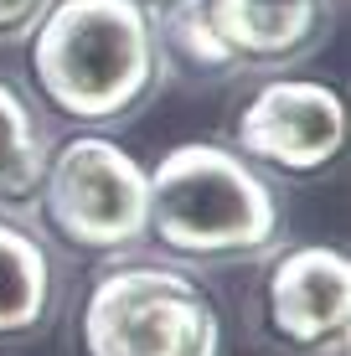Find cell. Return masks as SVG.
Masks as SVG:
<instances>
[{"label":"cell","mask_w":351,"mask_h":356,"mask_svg":"<svg viewBox=\"0 0 351 356\" xmlns=\"http://www.w3.org/2000/svg\"><path fill=\"white\" fill-rule=\"evenodd\" d=\"M31 31L36 88L78 124L129 114L161 78L155 21L140 0H57Z\"/></svg>","instance_id":"cell-1"},{"label":"cell","mask_w":351,"mask_h":356,"mask_svg":"<svg viewBox=\"0 0 351 356\" xmlns=\"http://www.w3.org/2000/svg\"><path fill=\"white\" fill-rule=\"evenodd\" d=\"M279 196L227 145L191 140L176 145L161 165L150 170V227L176 259L202 264H238L259 259L279 243Z\"/></svg>","instance_id":"cell-2"},{"label":"cell","mask_w":351,"mask_h":356,"mask_svg":"<svg viewBox=\"0 0 351 356\" xmlns=\"http://www.w3.org/2000/svg\"><path fill=\"white\" fill-rule=\"evenodd\" d=\"M88 356H212L217 315L212 300L176 268L129 264L93 284L83 305Z\"/></svg>","instance_id":"cell-3"},{"label":"cell","mask_w":351,"mask_h":356,"mask_svg":"<svg viewBox=\"0 0 351 356\" xmlns=\"http://www.w3.org/2000/svg\"><path fill=\"white\" fill-rule=\"evenodd\" d=\"M36 202L67 248L119 253L135 248L150 227V170L114 140L83 134L47 161Z\"/></svg>","instance_id":"cell-4"},{"label":"cell","mask_w":351,"mask_h":356,"mask_svg":"<svg viewBox=\"0 0 351 356\" xmlns=\"http://www.w3.org/2000/svg\"><path fill=\"white\" fill-rule=\"evenodd\" d=\"M331 0H176L165 47L197 72L295 63L320 42Z\"/></svg>","instance_id":"cell-5"},{"label":"cell","mask_w":351,"mask_h":356,"mask_svg":"<svg viewBox=\"0 0 351 356\" xmlns=\"http://www.w3.org/2000/svg\"><path fill=\"white\" fill-rule=\"evenodd\" d=\"M346 145V104L310 78L263 83L238 114V150L284 176H316Z\"/></svg>","instance_id":"cell-6"},{"label":"cell","mask_w":351,"mask_h":356,"mask_svg":"<svg viewBox=\"0 0 351 356\" xmlns=\"http://www.w3.org/2000/svg\"><path fill=\"white\" fill-rule=\"evenodd\" d=\"M269 330L295 351L341 346L351 330V264L341 248H295L269 268L263 284Z\"/></svg>","instance_id":"cell-7"},{"label":"cell","mask_w":351,"mask_h":356,"mask_svg":"<svg viewBox=\"0 0 351 356\" xmlns=\"http://www.w3.org/2000/svg\"><path fill=\"white\" fill-rule=\"evenodd\" d=\"M47 305H52V259H47V248L16 222H0V336L36 330Z\"/></svg>","instance_id":"cell-8"},{"label":"cell","mask_w":351,"mask_h":356,"mask_svg":"<svg viewBox=\"0 0 351 356\" xmlns=\"http://www.w3.org/2000/svg\"><path fill=\"white\" fill-rule=\"evenodd\" d=\"M47 161H52V150H47L36 114L10 83H0V207L6 212H21L36 202Z\"/></svg>","instance_id":"cell-9"},{"label":"cell","mask_w":351,"mask_h":356,"mask_svg":"<svg viewBox=\"0 0 351 356\" xmlns=\"http://www.w3.org/2000/svg\"><path fill=\"white\" fill-rule=\"evenodd\" d=\"M42 10H47V0H0V42L26 36L42 21Z\"/></svg>","instance_id":"cell-10"}]
</instances>
